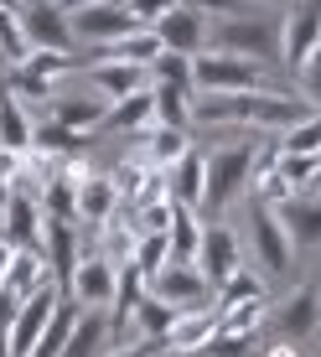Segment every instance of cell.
<instances>
[{
    "label": "cell",
    "instance_id": "obj_9",
    "mask_svg": "<svg viewBox=\"0 0 321 357\" xmlns=\"http://www.w3.org/2000/svg\"><path fill=\"white\" fill-rule=\"evenodd\" d=\"M21 26H27L31 47H52V52H78V36H73V21L57 0H27L21 6Z\"/></svg>",
    "mask_w": 321,
    "mask_h": 357
},
{
    "label": "cell",
    "instance_id": "obj_3",
    "mask_svg": "<svg viewBox=\"0 0 321 357\" xmlns=\"http://www.w3.org/2000/svg\"><path fill=\"white\" fill-rule=\"evenodd\" d=\"M249 243H254V264H259V275H264V280H285V275H290L295 249H290L285 228H280L275 202L249 197Z\"/></svg>",
    "mask_w": 321,
    "mask_h": 357
},
{
    "label": "cell",
    "instance_id": "obj_34",
    "mask_svg": "<svg viewBox=\"0 0 321 357\" xmlns=\"http://www.w3.org/2000/svg\"><path fill=\"white\" fill-rule=\"evenodd\" d=\"M316 161H321V155H301V151H280V176H285L290 181V192H306V187H311V176H316Z\"/></svg>",
    "mask_w": 321,
    "mask_h": 357
},
{
    "label": "cell",
    "instance_id": "obj_29",
    "mask_svg": "<svg viewBox=\"0 0 321 357\" xmlns=\"http://www.w3.org/2000/svg\"><path fill=\"white\" fill-rule=\"evenodd\" d=\"M98 57H119V63L151 68L156 57H160V36L151 26H135L130 36H119V42H104V47H98Z\"/></svg>",
    "mask_w": 321,
    "mask_h": 357
},
{
    "label": "cell",
    "instance_id": "obj_38",
    "mask_svg": "<svg viewBox=\"0 0 321 357\" xmlns=\"http://www.w3.org/2000/svg\"><path fill=\"white\" fill-rule=\"evenodd\" d=\"M264 357H301V352H295V342L275 337V342H269V347H264Z\"/></svg>",
    "mask_w": 321,
    "mask_h": 357
},
{
    "label": "cell",
    "instance_id": "obj_10",
    "mask_svg": "<svg viewBox=\"0 0 321 357\" xmlns=\"http://www.w3.org/2000/svg\"><path fill=\"white\" fill-rule=\"evenodd\" d=\"M57 301H63V290H57V285H42V290H31L27 301L16 305V321H10V331H6L10 357H27V352L36 347V337L47 331V316L57 311Z\"/></svg>",
    "mask_w": 321,
    "mask_h": 357
},
{
    "label": "cell",
    "instance_id": "obj_22",
    "mask_svg": "<svg viewBox=\"0 0 321 357\" xmlns=\"http://www.w3.org/2000/svg\"><path fill=\"white\" fill-rule=\"evenodd\" d=\"M160 181H166V197L181 207H202V181H207V155L202 151H187L181 161H171L160 171Z\"/></svg>",
    "mask_w": 321,
    "mask_h": 357
},
{
    "label": "cell",
    "instance_id": "obj_36",
    "mask_svg": "<svg viewBox=\"0 0 321 357\" xmlns=\"http://www.w3.org/2000/svg\"><path fill=\"white\" fill-rule=\"evenodd\" d=\"M295 73H301V83H306V98H311V104H321V47H316V52L306 57Z\"/></svg>",
    "mask_w": 321,
    "mask_h": 357
},
{
    "label": "cell",
    "instance_id": "obj_17",
    "mask_svg": "<svg viewBox=\"0 0 321 357\" xmlns=\"http://www.w3.org/2000/svg\"><path fill=\"white\" fill-rule=\"evenodd\" d=\"M42 285H57L47 259H42V249H6V259H0V290L27 301V295L42 290Z\"/></svg>",
    "mask_w": 321,
    "mask_h": 357
},
{
    "label": "cell",
    "instance_id": "obj_7",
    "mask_svg": "<svg viewBox=\"0 0 321 357\" xmlns=\"http://www.w3.org/2000/svg\"><path fill=\"white\" fill-rule=\"evenodd\" d=\"M316 321H321V290L316 285H295L285 301L264 316V331L269 337H285V342H301V337L316 331Z\"/></svg>",
    "mask_w": 321,
    "mask_h": 357
},
{
    "label": "cell",
    "instance_id": "obj_8",
    "mask_svg": "<svg viewBox=\"0 0 321 357\" xmlns=\"http://www.w3.org/2000/svg\"><path fill=\"white\" fill-rule=\"evenodd\" d=\"M145 290L156 295V301H166V305H177V311H187V305H202L207 301V275L197 264H181V259H166L156 269L151 280H145Z\"/></svg>",
    "mask_w": 321,
    "mask_h": 357
},
{
    "label": "cell",
    "instance_id": "obj_11",
    "mask_svg": "<svg viewBox=\"0 0 321 357\" xmlns=\"http://www.w3.org/2000/svg\"><path fill=\"white\" fill-rule=\"evenodd\" d=\"M68 21H73V36H78V42H94V47L119 42V36L135 31L130 10L119 6V0H94V6H78V10H68Z\"/></svg>",
    "mask_w": 321,
    "mask_h": 357
},
{
    "label": "cell",
    "instance_id": "obj_13",
    "mask_svg": "<svg viewBox=\"0 0 321 357\" xmlns=\"http://www.w3.org/2000/svg\"><path fill=\"white\" fill-rule=\"evenodd\" d=\"M114 269L119 264H109L104 254H83V259L73 264L63 290H73V301H78L83 311H89V305H104L109 311V301H114Z\"/></svg>",
    "mask_w": 321,
    "mask_h": 357
},
{
    "label": "cell",
    "instance_id": "obj_39",
    "mask_svg": "<svg viewBox=\"0 0 321 357\" xmlns=\"http://www.w3.org/2000/svg\"><path fill=\"white\" fill-rule=\"evenodd\" d=\"M311 197H321V161H316V176H311V187H306Z\"/></svg>",
    "mask_w": 321,
    "mask_h": 357
},
{
    "label": "cell",
    "instance_id": "obj_28",
    "mask_svg": "<svg viewBox=\"0 0 321 357\" xmlns=\"http://www.w3.org/2000/svg\"><path fill=\"white\" fill-rule=\"evenodd\" d=\"M269 295V280L259 275V269H249V264H239L233 269V275L223 280V285H218V311H233V305H249V301H264Z\"/></svg>",
    "mask_w": 321,
    "mask_h": 357
},
{
    "label": "cell",
    "instance_id": "obj_6",
    "mask_svg": "<svg viewBox=\"0 0 321 357\" xmlns=\"http://www.w3.org/2000/svg\"><path fill=\"white\" fill-rule=\"evenodd\" d=\"M321 47V0H295L280 21V63L290 73Z\"/></svg>",
    "mask_w": 321,
    "mask_h": 357
},
{
    "label": "cell",
    "instance_id": "obj_25",
    "mask_svg": "<svg viewBox=\"0 0 321 357\" xmlns=\"http://www.w3.org/2000/svg\"><path fill=\"white\" fill-rule=\"evenodd\" d=\"M171 321H177V305H166V301H156L151 290L140 295V305L130 311V331H140L135 342H156V347H166V331Z\"/></svg>",
    "mask_w": 321,
    "mask_h": 357
},
{
    "label": "cell",
    "instance_id": "obj_37",
    "mask_svg": "<svg viewBox=\"0 0 321 357\" xmlns=\"http://www.w3.org/2000/svg\"><path fill=\"white\" fill-rule=\"evenodd\" d=\"M160 347L156 342H130V347H114V352H104V357H156Z\"/></svg>",
    "mask_w": 321,
    "mask_h": 357
},
{
    "label": "cell",
    "instance_id": "obj_26",
    "mask_svg": "<svg viewBox=\"0 0 321 357\" xmlns=\"http://www.w3.org/2000/svg\"><path fill=\"white\" fill-rule=\"evenodd\" d=\"M192 151V140H187V130H171V125H151L140 135V155L151 161L156 171H166L171 161H181V155Z\"/></svg>",
    "mask_w": 321,
    "mask_h": 357
},
{
    "label": "cell",
    "instance_id": "obj_32",
    "mask_svg": "<svg viewBox=\"0 0 321 357\" xmlns=\"http://www.w3.org/2000/svg\"><path fill=\"white\" fill-rule=\"evenodd\" d=\"M151 83H171V89H192V57L187 52H166V47H160V57L151 68Z\"/></svg>",
    "mask_w": 321,
    "mask_h": 357
},
{
    "label": "cell",
    "instance_id": "obj_4",
    "mask_svg": "<svg viewBox=\"0 0 321 357\" xmlns=\"http://www.w3.org/2000/svg\"><path fill=\"white\" fill-rule=\"evenodd\" d=\"M259 145V140H254ZM254 145L239 140V145H223V151L207 155V181H202V207L223 213V207L249 187V171H254Z\"/></svg>",
    "mask_w": 321,
    "mask_h": 357
},
{
    "label": "cell",
    "instance_id": "obj_42",
    "mask_svg": "<svg viewBox=\"0 0 321 357\" xmlns=\"http://www.w3.org/2000/svg\"><path fill=\"white\" fill-rule=\"evenodd\" d=\"M57 6H63V0H57Z\"/></svg>",
    "mask_w": 321,
    "mask_h": 357
},
{
    "label": "cell",
    "instance_id": "obj_27",
    "mask_svg": "<svg viewBox=\"0 0 321 357\" xmlns=\"http://www.w3.org/2000/svg\"><path fill=\"white\" fill-rule=\"evenodd\" d=\"M47 119L68 125L73 135H94L104 119V98H47Z\"/></svg>",
    "mask_w": 321,
    "mask_h": 357
},
{
    "label": "cell",
    "instance_id": "obj_1",
    "mask_svg": "<svg viewBox=\"0 0 321 357\" xmlns=\"http://www.w3.org/2000/svg\"><path fill=\"white\" fill-rule=\"evenodd\" d=\"M202 52H233V57H254V63L275 68L280 63V21L259 16H207V47Z\"/></svg>",
    "mask_w": 321,
    "mask_h": 357
},
{
    "label": "cell",
    "instance_id": "obj_15",
    "mask_svg": "<svg viewBox=\"0 0 321 357\" xmlns=\"http://www.w3.org/2000/svg\"><path fill=\"white\" fill-rule=\"evenodd\" d=\"M151 31L160 36V47H166V52L197 57V52L207 47V16H202V10H192V6H171Z\"/></svg>",
    "mask_w": 321,
    "mask_h": 357
},
{
    "label": "cell",
    "instance_id": "obj_40",
    "mask_svg": "<svg viewBox=\"0 0 321 357\" xmlns=\"http://www.w3.org/2000/svg\"><path fill=\"white\" fill-rule=\"evenodd\" d=\"M78 6H94V0H63V10H78Z\"/></svg>",
    "mask_w": 321,
    "mask_h": 357
},
{
    "label": "cell",
    "instance_id": "obj_14",
    "mask_svg": "<svg viewBox=\"0 0 321 357\" xmlns=\"http://www.w3.org/2000/svg\"><path fill=\"white\" fill-rule=\"evenodd\" d=\"M244 264V243H239V233L233 228H202V249H197V269L207 275V285H223V280L233 275V269Z\"/></svg>",
    "mask_w": 321,
    "mask_h": 357
},
{
    "label": "cell",
    "instance_id": "obj_35",
    "mask_svg": "<svg viewBox=\"0 0 321 357\" xmlns=\"http://www.w3.org/2000/svg\"><path fill=\"white\" fill-rule=\"evenodd\" d=\"M119 6L130 10V21H135V26H156V21L166 16V10L177 6V0H119Z\"/></svg>",
    "mask_w": 321,
    "mask_h": 357
},
{
    "label": "cell",
    "instance_id": "obj_16",
    "mask_svg": "<svg viewBox=\"0 0 321 357\" xmlns=\"http://www.w3.org/2000/svg\"><path fill=\"white\" fill-rule=\"evenodd\" d=\"M275 213H280V228H285L295 254H311L321 243V197H301L295 192V197H285V202H275Z\"/></svg>",
    "mask_w": 321,
    "mask_h": 357
},
{
    "label": "cell",
    "instance_id": "obj_41",
    "mask_svg": "<svg viewBox=\"0 0 321 357\" xmlns=\"http://www.w3.org/2000/svg\"><path fill=\"white\" fill-rule=\"evenodd\" d=\"M0 6H6V10H21V6H27V0H0Z\"/></svg>",
    "mask_w": 321,
    "mask_h": 357
},
{
    "label": "cell",
    "instance_id": "obj_30",
    "mask_svg": "<svg viewBox=\"0 0 321 357\" xmlns=\"http://www.w3.org/2000/svg\"><path fill=\"white\" fill-rule=\"evenodd\" d=\"M151 93H156V125L192 130V93H197V89H171V83H151Z\"/></svg>",
    "mask_w": 321,
    "mask_h": 357
},
{
    "label": "cell",
    "instance_id": "obj_23",
    "mask_svg": "<svg viewBox=\"0 0 321 357\" xmlns=\"http://www.w3.org/2000/svg\"><path fill=\"white\" fill-rule=\"evenodd\" d=\"M31 135H36V119L27 114V98H16L0 83V151H31Z\"/></svg>",
    "mask_w": 321,
    "mask_h": 357
},
{
    "label": "cell",
    "instance_id": "obj_21",
    "mask_svg": "<svg viewBox=\"0 0 321 357\" xmlns=\"http://www.w3.org/2000/svg\"><path fill=\"white\" fill-rule=\"evenodd\" d=\"M213 331H218V311L213 305H187V311H177V321H171L166 331V347L171 352H202L207 342H213Z\"/></svg>",
    "mask_w": 321,
    "mask_h": 357
},
{
    "label": "cell",
    "instance_id": "obj_5",
    "mask_svg": "<svg viewBox=\"0 0 321 357\" xmlns=\"http://www.w3.org/2000/svg\"><path fill=\"white\" fill-rule=\"evenodd\" d=\"M78 68V52H52V47H31L27 57H21L16 68H10V83L6 89L16 93V98H42L47 104V93H52V83L57 78H68V73Z\"/></svg>",
    "mask_w": 321,
    "mask_h": 357
},
{
    "label": "cell",
    "instance_id": "obj_20",
    "mask_svg": "<svg viewBox=\"0 0 321 357\" xmlns=\"http://www.w3.org/2000/svg\"><path fill=\"white\" fill-rule=\"evenodd\" d=\"M109 342H114L109 311H104V305H89V311L78 305V321H73V331H68L63 357H104V352H109Z\"/></svg>",
    "mask_w": 321,
    "mask_h": 357
},
{
    "label": "cell",
    "instance_id": "obj_31",
    "mask_svg": "<svg viewBox=\"0 0 321 357\" xmlns=\"http://www.w3.org/2000/svg\"><path fill=\"white\" fill-rule=\"evenodd\" d=\"M27 52H31V42H27V26H21V10H6V6H0V57L16 68Z\"/></svg>",
    "mask_w": 321,
    "mask_h": 357
},
{
    "label": "cell",
    "instance_id": "obj_33",
    "mask_svg": "<svg viewBox=\"0 0 321 357\" xmlns=\"http://www.w3.org/2000/svg\"><path fill=\"white\" fill-rule=\"evenodd\" d=\"M280 151L321 155V114H306V119H295L290 130H280Z\"/></svg>",
    "mask_w": 321,
    "mask_h": 357
},
{
    "label": "cell",
    "instance_id": "obj_19",
    "mask_svg": "<svg viewBox=\"0 0 321 357\" xmlns=\"http://www.w3.org/2000/svg\"><path fill=\"white\" fill-rule=\"evenodd\" d=\"M156 125V93L151 83L145 89H135L125 98H114V104H104V119H98V130H114V135H145Z\"/></svg>",
    "mask_w": 321,
    "mask_h": 357
},
{
    "label": "cell",
    "instance_id": "obj_2",
    "mask_svg": "<svg viewBox=\"0 0 321 357\" xmlns=\"http://www.w3.org/2000/svg\"><path fill=\"white\" fill-rule=\"evenodd\" d=\"M192 89L197 93H244V89H280L264 63L233 52H197L192 57Z\"/></svg>",
    "mask_w": 321,
    "mask_h": 357
},
{
    "label": "cell",
    "instance_id": "obj_18",
    "mask_svg": "<svg viewBox=\"0 0 321 357\" xmlns=\"http://www.w3.org/2000/svg\"><path fill=\"white\" fill-rule=\"evenodd\" d=\"M145 83H151V73L135 68V63H119V57H94L89 63V89H94V98H104V104L145 89Z\"/></svg>",
    "mask_w": 321,
    "mask_h": 357
},
{
    "label": "cell",
    "instance_id": "obj_24",
    "mask_svg": "<svg viewBox=\"0 0 321 357\" xmlns=\"http://www.w3.org/2000/svg\"><path fill=\"white\" fill-rule=\"evenodd\" d=\"M166 243H171V259H181V264H197V249H202V218H197V207H181V202H171Z\"/></svg>",
    "mask_w": 321,
    "mask_h": 357
},
{
    "label": "cell",
    "instance_id": "obj_12",
    "mask_svg": "<svg viewBox=\"0 0 321 357\" xmlns=\"http://www.w3.org/2000/svg\"><path fill=\"white\" fill-rule=\"evenodd\" d=\"M68 176H73V192H78V223H89V233H98L119 213L114 176H104V171H68Z\"/></svg>",
    "mask_w": 321,
    "mask_h": 357
}]
</instances>
